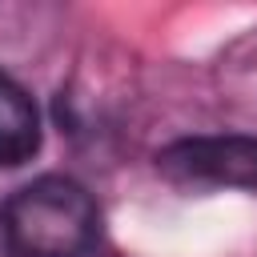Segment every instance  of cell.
Wrapping results in <instances>:
<instances>
[{"label": "cell", "instance_id": "6da1fadb", "mask_svg": "<svg viewBox=\"0 0 257 257\" xmlns=\"http://www.w3.org/2000/svg\"><path fill=\"white\" fill-rule=\"evenodd\" d=\"M0 225L12 257H88L100 241V205L80 181L48 173L8 197Z\"/></svg>", "mask_w": 257, "mask_h": 257}, {"label": "cell", "instance_id": "7a4b0ae2", "mask_svg": "<svg viewBox=\"0 0 257 257\" xmlns=\"http://www.w3.org/2000/svg\"><path fill=\"white\" fill-rule=\"evenodd\" d=\"M157 169L177 185L257 189V137H185L157 153Z\"/></svg>", "mask_w": 257, "mask_h": 257}, {"label": "cell", "instance_id": "3957f363", "mask_svg": "<svg viewBox=\"0 0 257 257\" xmlns=\"http://www.w3.org/2000/svg\"><path fill=\"white\" fill-rule=\"evenodd\" d=\"M40 108L36 100L12 80L0 72V165L4 169H16L24 161H32L40 153Z\"/></svg>", "mask_w": 257, "mask_h": 257}]
</instances>
